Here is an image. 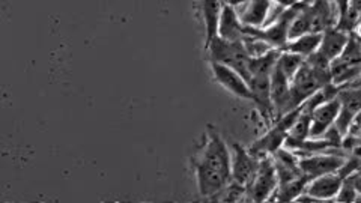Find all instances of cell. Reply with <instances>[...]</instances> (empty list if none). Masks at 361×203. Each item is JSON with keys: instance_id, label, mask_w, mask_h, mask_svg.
Here are the masks:
<instances>
[{"instance_id": "6da1fadb", "label": "cell", "mask_w": 361, "mask_h": 203, "mask_svg": "<svg viewBox=\"0 0 361 203\" xmlns=\"http://www.w3.org/2000/svg\"><path fill=\"white\" fill-rule=\"evenodd\" d=\"M193 171L199 195L205 200L219 197L231 184V151L216 127H207L200 149L193 156Z\"/></svg>"}, {"instance_id": "7a4b0ae2", "label": "cell", "mask_w": 361, "mask_h": 203, "mask_svg": "<svg viewBox=\"0 0 361 203\" xmlns=\"http://www.w3.org/2000/svg\"><path fill=\"white\" fill-rule=\"evenodd\" d=\"M209 63H220L231 68L236 74H240L248 83L250 80V71H248V63H250V56L247 54L243 41L228 42L221 38H214L205 47Z\"/></svg>"}, {"instance_id": "3957f363", "label": "cell", "mask_w": 361, "mask_h": 203, "mask_svg": "<svg viewBox=\"0 0 361 203\" xmlns=\"http://www.w3.org/2000/svg\"><path fill=\"white\" fill-rule=\"evenodd\" d=\"M279 187V179L273 158L265 156L259 161L257 172L250 184L247 185V197L250 203H267L274 196Z\"/></svg>"}, {"instance_id": "277c9868", "label": "cell", "mask_w": 361, "mask_h": 203, "mask_svg": "<svg viewBox=\"0 0 361 203\" xmlns=\"http://www.w3.org/2000/svg\"><path fill=\"white\" fill-rule=\"evenodd\" d=\"M348 155L337 154H314L298 156V168L304 178L313 180L324 175L336 173L346 160Z\"/></svg>"}, {"instance_id": "5b68a950", "label": "cell", "mask_w": 361, "mask_h": 203, "mask_svg": "<svg viewBox=\"0 0 361 203\" xmlns=\"http://www.w3.org/2000/svg\"><path fill=\"white\" fill-rule=\"evenodd\" d=\"M259 158L253 156L240 143H233L231 149V183L245 187L252 183L257 167Z\"/></svg>"}, {"instance_id": "8992f818", "label": "cell", "mask_w": 361, "mask_h": 203, "mask_svg": "<svg viewBox=\"0 0 361 203\" xmlns=\"http://www.w3.org/2000/svg\"><path fill=\"white\" fill-rule=\"evenodd\" d=\"M247 85L250 87L252 101L256 106L259 115L262 116L267 125L271 127L276 121V113L269 97V75H255L248 80Z\"/></svg>"}, {"instance_id": "52a82bcc", "label": "cell", "mask_w": 361, "mask_h": 203, "mask_svg": "<svg viewBox=\"0 0 361 203\" xmlns=\"http://www.w3.org/2000/svg\"><path fill=\"white\" fill-rule=\"evenodd\" d=\"M209 65H211L214 80H216L221 87H224L229 94H232L236 98L252 101L250 87H248L247 82L240 74H236L233 70H231V68L220 63L211 62Z\"/></svg>"}, {"instance_id": "ba28073f", "label": "cell", "mask_w": 361, "mask_h": 203, "mask_svg": "<svg viewBox=\"0 0 361 203\" xmlns=\"http://www.w3.org/2000/svg\"><path fill=\"white\" fill-rule=\"evenodd\" d=\"M233 8L236 11V16L240 18V23L244 27L252 29H261L265 26L271 2L268 0H255V2H241L233 4Z\"/></svg>"}, {"instance_id": "9c48e42d", "label": "cell", "mask_w": 361, "mask_h": 203, "mask_svg": "<svg viewBox=\"0 0 361 203\" xmlns=\"http://www.w3.org/2000/svg\"><path fill=\"white\" fill-rule=\"evenodd\" d=\"M342 183H343V178L338 172L324 175L321 178L310 180L306 190H304L302 196H306L316 202L333 200L337 196L338 190H341Z\"/></svg>"}, {"instance_id": "30bf717a", "label": "cell", "mask_w": 361, "mask_h": 203, "mask_svg": "<svg viewBox=\"0 0 361 203\" xmlns=\"http://www.w3.org/2000/svg\"><path fill=\"white\" fill-rule=\"evenodd\" d=\"M338 110H341V103H338L337 98H334L312 111L310 139H321L334 125Z\"/></svg>"}, {"instance_id": "8fae6325", "label": "cell", "mask_w": 361, "mask_h": 203, "mask_svg": "<svg viewBox=\"0 0 361 203\" xmlns=\"http://www.w3.org/2000/svg\"><path fill=\"white\" fill-rule=\"evenodd\" d=\"M269 97L273 103L276 121L288 113L289 103V80L283 75L277 66L269 75Z\"/></svg>"}, {"instance_id": "7c38bea8", "label": "cell", "mask_w": 361, "mask_h": 203, "mask_svg": "<svg viewBox=\"0 0 361 203\" xmlns=\"http://www.w3.org/2000/svg\"><path fill=\"white\" fill-rule=\"evenodd\" d=\"M217 37L228 42L243 41L244 38V26L240 23V18L236 16L232 2H221Z\"/></svg>"}, {"instance_id": "4fadbf2b", "label": "cell", "mask_w": 361, "mask_h": 203, "mask_svg": "<svg viewBox=\"0 0 361 203\" xmlns=\"http://www.w3.org/2000/svg\"><path fill=\"white\" fill-rule=\"evenodd\" d=\"M312 32L324 33L325 30L336 27L337 6L336 2H313L310 4Z\"/></svg>"}, {"instance_id": "5bb4252c", "label": "cell", "mask_w": 361, "mask_h": 203, "mask_svg": "<svg viewBox=\"0 0 361 203\" xmlns=\"http://www.w3.org/2000/svg\"><path fill=\"white\" fill-rule=\"evenodd\" d=\"M348 39H349V35H348V33H345V32H341V30H337L334 27L325 30L322 33L321 45H319V50L318 51L324 56L326 61L333 62L345 50Z\"/></svg>"}, {"instance_id": "9a60e30c", "label": "cell", "mask_w": 361, "mask_h": 203, "mask_svg": "<svg viewBox=\"0 0 361 203\" xmlns=\"http://www.w3.org/2000/svg\"><path fill=\"white\" fill-rule=\"evenodd\" d=\"M337 6V30L345 33L358 32L360 25V2H336Z\"/></svg>"}, {"instance_id": "2e32d148", "label": "cell", "mask_w": 361, "mask_h": 203, "mask_svg": "<svg viewBox=\"0 0 361 203\" xmlns=\"http://www.w3.org/2000/svg\"><path fill=\"white\" fill-rule=\"evenodd\" d=\"M322 33H307V35H302L300 38H295L292 41H288L285 49L281 51H288L300 56L304 61L310 58L312 54L319 50Z\"/></svg>"}, {"instance_id": "e0dca14e", "label": "cell", "mask_w": 361, "mask_h": 203, "mask_svg": "<svg viewBox=\"0 0 361 203\" xmlns=\"http://www.w3.org/2000/svg\"><path fill=\"white\" fill-rule=\"evenodd\" d=\"M200 13H202L203 25H205V32H207V38H205V47H207L214 38H217L219 21L221 14V2H211V0H208V2H202Z\"/></svg>"}, {"instance_id": "ac0fdd59", "label": "cell", "mask_w": 361, "mask_h": 203, "mask_svg": "<svg viewBox=\"0 0 361 203\" xmlns=\"http://www.w3.org/2000/svg\"><path fill=\"white\" fill-rule=\"evenodd\" d=\"M302 63H304V59L300 58V56L293 54V53H288V51H280L276 66L290 82L292 77L295 75L297 71L302 66Z\"/></svg>"}, {"instance_id": "d6986e66", "label": "cell", "mask_w": 361, "mask_h": 203, "mask_svg": "<svg viewBox=\"0 0 361 203\" xmlns=\"http://www.w3.org/2000/svg\"><path fill=\"white\" fill-rule=\"evenodd\" d=\"M101 203H118V202H115V200H103Z\"/></svg>"}, {"instance_id": "ffe728a7", "label": "cell", "mask_w": 361, "mask_h": 203, "mask_svg": "<svg viewBox=\"0 0 361 203\" xmlns=\"http://www.w3.org/2000/svg\"><path fill=\"white\" fill-rule=\"evenodd\" d=\"M319 203H336L334 200H325V202H319Z\"/></svg>"}, {"instance_id": "44dd1931", "label": "cell", "mask_w": 361, "mask_h": 203, "mask_svg": "<svg viewBox=\"0 0 361 203\" xmlns=\"http://www.w3.org/2000/svg\"><path fill=\"white\" fill-rule=\"evenodd\" d=\"M118 203H135V202H130V200H122V202H118Z\"/></svg>"}, {"instance_id": "7402d4cb", "label": "cell", "mask_w": 361, "mask_h": 203, "mask_svg": "<svg viewBox=\"0 0 361 203\" xmlns=\"http://www.w3.org/2000/svg\"><path fill=\"white\" fill-rule=\"evenodd\" d=\"M29 203H44V202H41V200H32V202H29Z\"/></svg>"}, {"instance_id": "603a6c76", "label": "cell", "mask_w": 361, "mask_h": 203, "mask_svg": "<svg viewBox=\"0 0 361 203\" xmlns=\"http://www.w3.org/2000/svg\"><path fill=\"white\" fill-rule=\"evenodd\" d=\"M354 203H360V199H358V200H355V202H354Z\"/></svg>"}, {"instance_id": "cb8c5ba5", "label": "cell", "mask_w": 361, "mask_h": 203, "mask_svg": "<svg viewBox=\"0 0 361 203\" xmlns=\"http://www.w3.org/2000/svg\"><path fill=\"white\" fill-rule=\"evenodd\" d=\"M0 203H6V202H0Z\"/></svg>"}]
</instances>
